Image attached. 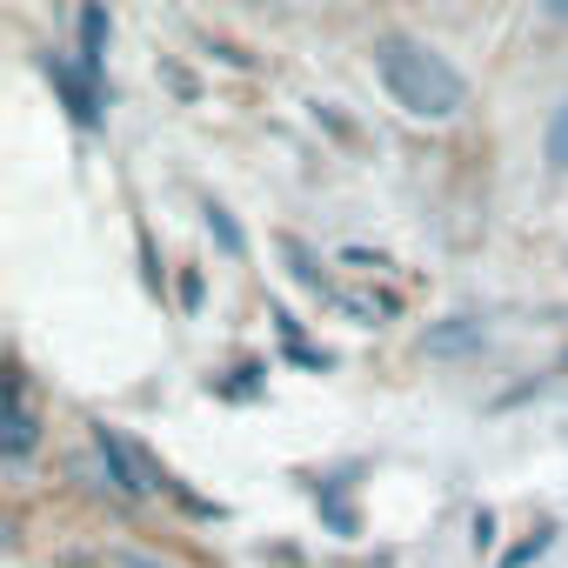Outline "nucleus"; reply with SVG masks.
Segmentation results:
<instances>
[{
    "mask_svg": "<svg viewBox=\"0 0 568 568\" xmlns=\"http://www.w3.org/2000/svg\"><path fill=\"white\" fill-rule=\"evenodd\" d=\"M101 54H108V14H101V0H88L81 8V74L88 81L101 74Z\"/></svg>",
    "mask_w": 568,
    "mask_h": 568,
    "instance_id": "20e7f679",
    "label": "nucleus"
},
{
    "mask_svg": "<svg viewBox=\"0 0 568 568\" xmlns=\"http://www.w3.org/2000/svg\"><path fill=\"white\" fill-rule=\"evenodd\" d=\"M548 168L555 174H568V101L555 108V121H548Z\"/></svg>",
    "mask_w": 568,
    "mask_h": 568,
    "instance_id": "0eeeda50",
    "label": "nucleus"
},
{
    "mask_svg": "<svg viewBox=\"0 0 568 568\" xmlns=\"http://www.w3.org/2000/svg\"><path fill=\"white\" fill-rule=\"evenodd\" d=\"M34 442H41V408H34V395H28V375L14 368L8 375V462H28L34 455Z\"/></svg>",
    "mask_w": 568,
    "mask_h": 568,
    "instance_id": "7ed1b4c3",
    "label": "nucleus"
},
{
    "mask_svg": "<svg viewBox=\"0 0 568 568\" xmlns=\"http://www.w3.org/2000/svg\"><path fill=\"white\" fill-rule=\"evenodd\" d=\"M94 455L108 462V475H114V488H121V501H141V495H168V468L141 448V442H128L121 428H94Z\"/></svg>",
    "mask_w": 568,
    "mask_h": 568,
    "instance_id": "f03ea898",
    "label": "nucleus"
},
{
    "mask_svg": "<svg viewBox=\"0 0 568 568\" xmlns=\"http://www.w3.org/2000/svg\"><path fill=\"white\" fill-rule=\"evenodd\" d=\"M181 308H201V274H181Z\"/></svg>",
    "mask_w": 568,
    "mask_h": 568,
    "instance_id": "9d476101",
    "label": "nucleus"
},
{
    "mask_svg": "<svg viewBox=\"0 0 568 568\" xmlns=\"http://www.w3.org/2000/svg\"><path fill=\"white\" fill-rule=\"evenodd\" d=\"M335 302H342V308H348L355 322H368V328H375V322H395V315H402V302H395V295H375V288H355V295H335Z\"/></svg>",
    "mask_w": 568,
    "mask_h": 568,
    "instance_id": "423d86ee",
    "label": "nucleus"
},
{
    "mask_svg": "<svg viewBox=\"0 0 568 568\" xmlns=\"http://www.w3.org/2000/svg\"><path fill=\"white\" fill-rule=\"evenodd\" d=\"M375 74H382V88L395 94V108H408L415 121H448V114H462V101H468L462 74H455L442 54H428L422 41H408V34H382V41H375Z\"/></svg>",
    "mask_w": 568,
    "mask_h": 568,
    "instance_id": "f257e3e1",
    "label": "nucleus"
},
{
    "mask_svg": "<svg viewBox=\"0 0 568 568\" xmlns=\"http://www.w3.org/2000/svg\"><path fill=\"white\" fill-rule=\"evenodd\" d=\"M548 14H555V21H568V0H548Z\"/></svg>",
    "mask_w": 568,
    "mask_h": 568,
    "instance_id": "9b49d317",
    "label": "nucleus"
},
{
    "mask_svg": "<svg viewBox=\"0 0 568 568\" xmlns=\"http://www.w3.org/2000/svg\"><path fill=\"white\" fill-rule=\"evenodd\" d=\"M101 568H161V561H148V555H128V548H108V555H101Z\"/></svg>",
    "mask_w": 568,
    "mask_h": 568,
    "instance_id": "6e6552de",
    "label": "nucleus"
},
{
    "mask_svg": "<svg viewBox=\"0 0 568 568\" xmlns=\"http://www.w3.org/2000/svg\"><path fill=\"white\" fill-rule=\"evenodd\" d=\"M541 548H548V535H535V541H521V548H515V555H508V561H501V568H521V561H535V555H541Z\"/></svg>",
    "mask_w": 568,
    "mask_h": 568,
    "instance_id": "1a4fd4ad",
    "label": "nucleus"
},
{
    "mask_svg": "<svg viewBox=\"0 0 568 568\" xmlns=\"http://www.w3.org/2000/svg\"><path fill=\"white\" fill-rule=\"evenodd\" d=\"M428 355H462V348H481V322L475 315H455V322H442V328H428V342H422Z\"/></svg>",
    "mask_w": 568,
    "mask_h": 568,
    "instance_id": "39448f33",
    "label": "nucleus"
}]
</instances>
